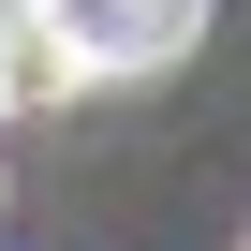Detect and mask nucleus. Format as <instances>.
Listing matches in <instances>:
<instances>
[{
    "label": "nucleus",
    "mask_w": 251,
    "mask_h": 251,
    "mask_svg": "<svg viewBox=\"0 0 251 251\" xmlns=\"http://www.w3.org/2000/svg\"><path fill=\"white\" fill-rule=\"evenodd\" d=\"M45 30H59L74 74L103 89V74H163V59L207 30V0H45Z\"/></svg>",
    "instance_id": "nucleus-1"
},
{
    "label": "nucleus",
    "mask_w": 251,
    "mask_h": 251,
    "mask_svg": "<svg viewBox=\"0 0 251 251\" xmlns=\"http://www.w3.org/2000/svg\"><path fill=\"white\" fill-rule=\"evenodd\" d=\"M89 74H74V45L45 30V0H15V15H0V118H59Z\"/></svg>",
    "instance_id": "nucleus-2"
}]
</instances>
